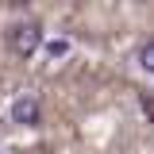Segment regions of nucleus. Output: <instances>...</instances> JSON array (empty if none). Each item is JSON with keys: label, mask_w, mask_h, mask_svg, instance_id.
<instances>
[{"label": "nucleus", "mask_w": 154, "mask_h": 154, "mask_svg": "<svg viewBox=\"0 0 154 154\" xmlns=\"http://www.w3.org/2000/svg\"><path fill=\"white\" fill-rule=\"evenodd\" d=\"M139 66H143V69H150V73H154V38L146 42V46H143V50H139Z\"/></svg>", "instance_id": "nucleus-3"}, {"label": "nucleus", "mask_w": 154, "mask_h": 154, "mask_svg": "<svg viewBox=\"0 0 154 154\" xmlns=\"http://www.w3.org/2000/svg\"><path fill=\"white\" fill-rule=\"evenodd\" d=\"M12 123H23V127H27V123H38V100L31 93L19 96L16 104H12Z\"/></svg>", "instance_id": "nucleus-2"}, {"label": "nucleus", "mask_w": 154, "mask_h": 154, "mask_svg": "<svg viewBox=\"0 0 154 154\" xmlns=\"http://www.w3.org/2000/svg\"><path fill=\"white\" fill-rule=\"evenodd\" d=\"M143 112H146V116L154 119V96H143Z\"/></svg>", "instance_id": "nucleus-5"}, {"label": "nucleus", "mask_w": 154, "mask_h": 154, "mask_svg": "<svg viewBox=\"0 0 154 154\" xmlns=\"http://www.w3.org/2000/svg\"><path fill=\"white\" fill-rule=\"evenodd\" d=\"M8 46H12L19 58H31L38 46H42V27H38L35 19H27V23H12V27H8Z\"/></svg>", "instance_id": "nucleus-1"}, {"label": "nucleus", "mask_w": 154, "mask_h": 154, "mask_svg": "<svg viewBox=\"0 0 154 154\" xmlns=\"http://www.w3.org/2000/svg\"><path fill=\"white\" fill-rule=\"evenodd\" d=\"M46 54H50V58H66V54H69V42H66V38H54V42H46Z\"/></svg>", "instance_id": "nucleus-4"}]
</instances>
